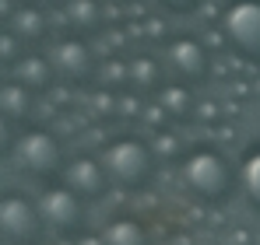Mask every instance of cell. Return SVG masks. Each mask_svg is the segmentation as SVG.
Here are the masks:
<instances>
[{
	"label": "cell",
	"mask_w": 260,
	"mask_h": 245,
	"mask_svg": "<svg viewBox=\"0 0 260 245\" xmlns=\"http://www.w3.org/2000/svg\"><path fill=\"white\" fill-rule=\"evenodd\" d=\"M18 165L32 175H53L60 165H63V147L53 133L46 130H32L18 140V151H14Z\"/></svg>",
	"instance_id": "obj_5"
},
{
	"label": "cell",
	"mask_w": 260,
	"mask_h": 245,
	"mask_svg": "<svg viewBox=\"0 0 260 245\" xmlns=\"http://www.w3.org/2000/svg\"><path fill=\"white\" fill-rule=\"evenodd\" d=\"M0 235L14 245H36L43 235V214L21 196L0 200Z\"/></svg>",
	"instance_id": "obj_4"
},
{
	"label": "cell",
	"mask_w": 260,
	"mask_h": 245,
	"mask_svg": "<svg viewBox=\"0 0 260 245\" xmlns=\"http://www.w3.org/2000/svg\"><path fill=\"white\" fill-rule=\"evenodd\" d=\"M221 35L239 60L260 63V0H229L221 7Z\"/></svg>",
	"instance_id": "obj_3"
},
{
	"label": "cell",
	"mask_w": 260,
	"mask_h": 245,
	"mask_svg": "<svg viewBox=\"0 0 260 245\" xmlns=\"http://www.w3.org/2000/svg\"><path fill=\"white\" fill-rule=\"evenodd\" d=\"M166 11H173V14H193L197 7H201V0H158Z\"/></svg>",
	"instance_id": "obj_18"
},
{
	"label": "cell",
	"mask_w": 260,
	"mask_h": 245,
	"mask_svg": "<svg viewBox=\"0 0 260 245\" xmlns=\"http://www.w3.org/2000/svg\"><path fill=\"white\" fill-rule=\"evenodd\" d=\"M127 67H130V84H134V88H144V91L162 88V70H158V63H155L151 56H137Z\"/></svg>",
	"instance_id": "obj_14"
},
{
	"label": "cell",
	"mask_w": 260,
	"mask_h": 245,
	"mask_svg": "<svg viewBox=\"0 0 260 245\" xmlns=\"http://www.w3.org/2000/svg\"><path fill=\"white\" fill-rule=\"evenodd\" d=\"M4 140H7V123L0 119V144H4Z\"/></svg>",
	"instance_id": "obj_20"
},
{
	"label": "cell",
	"mask_w": 260,
	"mask_h": 245,
	"mask_svg": "<svg viewBox=\"0 0 260 245\" xmlns=\"http://www.w3.org/2000/svg\"><path fill=\"white\" fill-rule=\"evenodd\" d=\"M18 81L25 88H32V91H43V88L53 84V70H49V63L43 56H28V60L18 63Z\"/></svg>",
	"instance_id": "obj_12"
},
{
	"label": "cell",
	"mask_w": 260,
	"mask_h": 245,
	"mask_svg": "<svg viewBox=\"0 0 260 245\" xmlns=\"http://www.w3.org/2000/svg\"><path fill=\"white\" fill-rule=\"evenodd\" d=\"M39 214L49 228H56L60 235H74L81 224H85V207H81V196L67 186H56L49 189L39 203Z\"/></svg>",
	"instance_id": "obj_6"
},
{
	"label": "cell",
	"mask_w": 260,
	"mask_h": 245,
	"mask_svg": "<svg viewBox=\"0 0 260 245\" xmlns=\"http://www.w3.org/2000/svg\"><path fill=\"white\" fill-rule=\"evenodd\" d=\"M63 182H67V189H74L81 200H99V196H106V189H109V175H106V168H102V158H74V161L63 168Z\"/></svg>",
	"instance_id": "obj_8"
},
{
	"label": "cell",
	"mask_w": 260,
	"mask_h": 245,
	"mask_svg": "<svg viewBox=\"0 0 260 245\" xmlns=\"http://www.w3.org/2000/svg\"><path fill=\"white\" fill-rule=\"evenodd\" d=\"M102 168H106L109 182H116L120 189H144L155 179V151L137 137H120V140L106 144Z\"/></svg>",
	"instance_id": "obj_2"
},
{
	"label": "cell",
	"mask_w": 260,
	"mask_h": 245,
	"mask_svg": "<svg viewBox=\"0 0 260 245\" xmlns=\"http://www.w3.org/2000/svg\"><path fill=\"white\" fill-rule=\"evenodd\" d=\"M78 245H106V238H91V235H88V238H81Z\"/></svg>",
	"instance_id": "obj_19"
},
{
	"label": "cell",
	"mask_w": 260,
	"mask_h": 245,
	"mask_svg": "<svg viewBox=\"0 0 260 245\" xmlns=\"http://www.w3.org/2000/svg\"><path fill=\"white\" fill-rule=\"evenodd\" d=\"M53 63H56V74H63L74 84L91 81V74H95V56L81 39H63L53 49Z\"/></svg>",
	"instance_id": "obj_9"
},
{
	"label": "cell",
	"mask_w": 260,
	"mask_h": 245,
	"mask_svg": "<svg viewBox=\"0 0 260 245\" xmlns=\"http://www.w3.org/2000/svg\"><path fill=\"white\" fill-rule=\"evenodd\" d=\"M169 67L173 74H179L183 81H204L211 74V56L204 49V42L193 35H176L169 39Z\"/></svg>",
	"instance_id": "obj_7"
},
{
	"label": "cell",
	"mask_w": 260,
	"mask_h": 245,
	"mask_svg": "<svg viewBox=\"0 0 260 245\" xmlns=\"http://www.w3.org/2000/svg\"><path fill=\"white\" fill-rule=\"evenodd\" d=\"M179 175H183V186L197 200H204V203H221L236 189V175H232L229 161L218 154L215 147H193L183 158Z\"/></svg>",
	"instance_id": "obj_1"
},
{
	"label": "cell",
	"mask_w": 260,
	"mask_h": 245,
	"mask_svg": "<svg viewBox=\"0 0 260 245\" xmlns=\"http://www.w3.org/2000/svg\"><path fill=\"white\" fill-rule=\"evenodd\" d=\"M67 18H71L78 28H99L102 11H99L95 0H71V4H67Z\"/></svg>",
	"instance_id": "obj_16"
},
{
	"label": "cell",
	"mask_w": 260,
	"mask_h": 245,
	"mask_svg": "<svg viewBox=\"0 0 260 245\" xmlns=\"http://www.w3.org/2000/svg\"><path fill=\"white\" fill-rule=\"evenodd\" d=\"M0 105H4L7 112H14V116H25V112H28V95L18 91V88H4V91H0Z\"/></svg>",
	"instance_id": "obj_17"
},
{
	"label": "cell",
	"mask_w": 260,
	"mask_h": 245,
	"mask_svg": "<svg viewBox=\"0 0 260 245\" xmlns=\"http://www.w3.org/2000/svg\"><path fill=\"white\" fill-rule=\"evenodd\" d=\"M158 105L173 116V119H186L193 112V95L183 88V84H173V88H158Z\"/></svg>",
	"instance_id": "obj_13"
},
{
	"label": "cell",
	"mask_w": 260,
	"mask_h": 245,
	"mask_svg": "<svg viewBox=\"0 0 260 245\" xmlns=\"http://www.w3.org/2000/svg\"><path fill=\"white\" fill-rule=\"evenodd\" d=\"M14 28H18L25 39H43V35H46L43 11H36V7H21V11L14 14Z\"/></svg>",
	"instance_id": "obj_15"
},
{
	"label": "cell",
	"mask_w": 260,
	"mask_h": 245,
	"mask_svg": "<svg viewBox=\"0 0 260 245\" xmlns=\"http://www.w3.org/2000/svg\"><path fill=\"white\" fill-rule=\"evenodd\" d=\"M239 186L253 210H260V147H250L239 161Z\"/></svg>",
	"instance_id": "obj_11"
},
{
	"label": "cell",
	"mask_w": 260,
	"mask_h": 245,
	"mask_svg": "<svg viewBox=\"0 0 260 245\" xmlns=\"http://www.w3.org/2000/svg\"><path fill=\"white\" fill-rule=\"evenodd\" d=\"M102 238H106V245H151L148 228H144L141 221H134V217H116V221H109L106 231H102Z\"/></svg>",
	"instance_id": "obj_10"
}]
</instances>
